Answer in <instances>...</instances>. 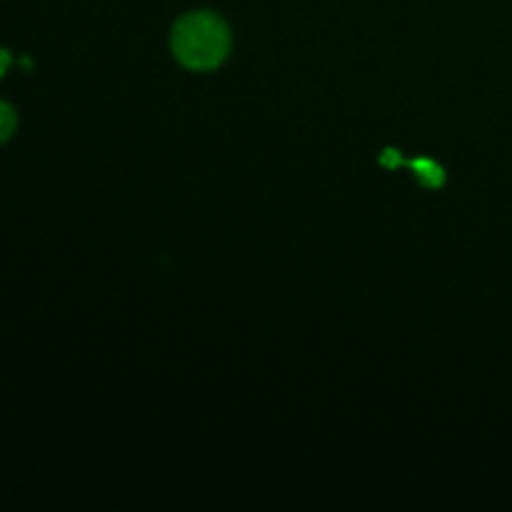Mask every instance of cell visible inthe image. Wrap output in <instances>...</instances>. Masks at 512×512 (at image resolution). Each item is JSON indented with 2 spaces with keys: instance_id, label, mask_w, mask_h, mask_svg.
<instances>
[{
  "instance_id": "cell-3",
  "label": "cell",
  "mask_w": 512,
  "mask_h": 512,
  "mask_svg": "<svg viewBox=\"0 0 512 512\" xmlns=\"http://www.w3.org/2000/svg\"><path fill=\"white\" fill-rule=\"evenodd\" d=\"M15 123H18V120H15L13 108H10L8 103H3V100H0V143H5V140L13 135Z\"/></svg>"
},
{
  "instance_id": "cell-2",
  "label": "cell",
  "mask_w": 512,
  "mask_h": 512,
  "mask_svg": "<svg viewBox=\"0 0 512 512\" xmlns=\"http://www.w3.org/2000/svg\"><path fill=\"white\" fill-rule=\"evenodd\" d=\"M410 168L415 170V178H418L425 188H440V185L445 183V170L440 168L435 160L418 158L410 163Z\"/></svg>"
},
{
  "instance_id": "cell-4",
  "label": "cell",
  "mask_w": 512,
  "mask_h": 512,
  "mask_svg": "<svg viewBox=\"0 0 512 512\" xmlns=\"http://www.w3.org/2000/svg\"><path fill=\"white\" fill-rule=\"evenodd\" d=\"M380 163H383L385 168H398V165L403 163V160H400V153H398V150L388 148V150H385L383 155H380Z\"/></svg>"
},
{
  "instance_id": "cell-5",
  "label": "cell",
  "mask_w": 512,
  "mask_h": 512,
  "mask_svg": "<svg viewBox=\"0 0 512 512\" xmlns=\"http://www.w3.org/2000/svg\"><path fill=\"white\" fill-rule=\"evenodd\" d=\"M8 65H10L8 50L0 48V78H3V73H5V70H8Z\"/></svg>"
},
{
  "instance_id": "cell-1",
  "label": "cell",
  "mask_w": 512,
  "mask_h": 512,
  "mask_svg": "<svg viewBox=\"0 0 512 512\" xmlns=\"http://www.w3.org/2000/svg\"><path fill=\"white\" fill-rule=\"evenodd\" d=\"M230 30L218 15L188 13L173 28V53L185 68L213 70L228 58Z\"/></svg>"
}]
</instances>
